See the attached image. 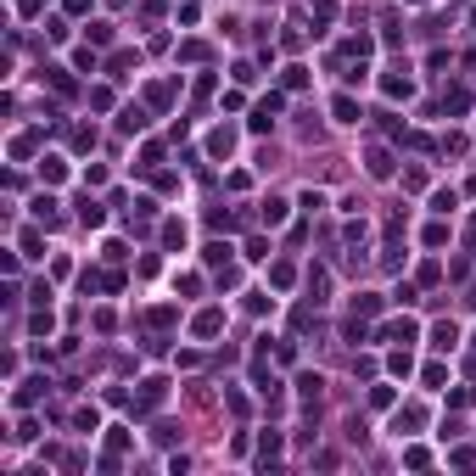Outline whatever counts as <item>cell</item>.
<instances>
[{"instance_id":"6da1fadb","label":"cell","mask_w":476,"mask_h":476,"mask_svg":"<svg viewBox=\"0 0 476 476\" xmlns=\"http://www.w3.org/2000/svg\"><path fill=\"white\" fill-rule=\"evenodd\" d=\"M280 107H286V96H275V90H269L264 101L252 107V118H247V129H252V135H269V129H275V112H280Z\"/></svg>"},{"instance_id":"7a4b0ae2","label":"cell","mask_w":476,"mask_h":476,"mask_svg":"<svg viewBox=\"0 0 476 476\" xmlns=\"http://www.w3.org/2000/svg\"><path fill=\"white\" fill-rule=\"evenodd\" d=\"M420 426H426V409H420V404H404V409L393 415V437H415Z\"/></svg>"},{"instance_id":"3957f363","label":"cell","mask_w":476,"mask_h":476,"mask_svg":"<svg viewBox=\"0 0 476 476\" xmlns=\"http://www.w3.org/2000/svg\"><path fill=\"white\" fill-rule=\"evenodd\" d=\"M381 90L393 96V101H409V96H415V79H409V68H393V73H381Z\"/></svg>"},{"instance_id":"277c9868","label":"cell","mask_w":476,"mask_h":476,"mask_svg":"<svg viewBox=\"0 0 476 476\" xmlns=\"http://www.w3.org/2000/svg\"><path fill=\"white\" fill-rule=\"evenodd\" d=\"M219 331H225V309H202V314L191 320V336H196V342H207V336H219Z\"/></svg>"},{"instance_id":"5b68a950","label":"cell","mask_w":476,"mask_h":476,"mask_svg":"<svg viewBox=\"0 0 476 476\" xmlns=\"http://www.w3.org/2000/svg\"><path fill=\"white\" fill-rule=\"evenodd\" d=\"M168 398V381L163 375H152V381H141V404H135V415H152L157 404Z\"/></svg>"},{"instance_id":"8992f818","label":"cell","mask_w":476,"mask_h":476,"mask_svg":"<svg viewBox=\"0 0 476 476\" xmlns=\"http://www.w3.org/2000/svg\"><path fill=\"white\" fill-rule=\"evenodd\" d=\"M364 174H370V180H393V152H386V146H370V152H364Z\"/></svg>"},{"instance_id":"52a82bcc","label":"cell","mask_w":476,"mask_h":476,"mask_svg":"<svg viewBox=\"0 0 476 476\" xmlns=\"http://www.w3.org/2000/svg\"><path fill=\"white\" fill-rule=\"evenodd\" d=\"M431 348H437V353H454V348H459V325H454V320H437V325H431Z\"/></svg>"},{"instance_id":"ba28073f","label":"cell","mask_w":476,"mask_h":476,"mask_svg":"<svg viewBox=\"0 0 476 476\" xmlns=\"http://www.w3.org/2000/svg\"><path fill=\"white\" fill-rule=\"evenodd\" d=\"M258 207H264V213H258V219H264L269 230H280V225H286V213H291V202H286V196H264Z\"/></svg>"},{"instance_id":"9c48e42d","label":"cell","mask_w":476,"mask_h":476,"mask_svg":"<svg viewBox=\"0 0 476 476\" xmlns=\"http://www.w3.org/2000/svg\"><path fill=\"white\" fill-rule=\"evenodd\" d=\"M375 342H404V348H409V342H415V320H386L375 331Z\"/></svg>"},{"instance_id":"30bf717a","label":"cell","mask_w":476,"mask_h":476,"mask_svg":"<svg viewBox=\"0 0 476 476\" xmlns=\"http://www.w3.org/2000/svg\"><path fill=\"white\" fill-rule=\"evenodd\" d=\"M34 219L45 225V230H56V225H62V213H56V196H51V191H39V196H34Z\"/></svg>"},{"instance_id":"8fae6325","label":"cell","mask_w":476,"mask_h":476,"mask_svg":"<svg viewBox=\"0 0 476 476\" xmlns=\"http://www.w3.org/2000/svg\"><path fill=\"white\" fill-rule=\"evenodd\" d=\"M331 118H336V123H359L364 112H359V101H353L348 90H342V96H331Z\"/></svg>"},{"instance_id":"7c38bea8","label":"cell","mask_w":476,"mask_h":476,"mask_svg":"<svg viewBox=\"0 0 476 476\" xmlns=\"http://www.w3.org/2000/svg\"><path fill=\"white\" fill-rule=\"evenodd\" d=\"M275 459H280V431H264V437H258V465L275 470Z\"/></svg>"},{"instance_id":"4fadbf2b","label":"cell","mask_w":476,"mask_h":476,"mask_svg":"<svg viewBox=\"0 0 476 476\" xmlns=\"http://www.w3.org/2000/svg\"><path fill=\"white\" fill-rule=\"evenodd\" d=\"M45 79H51V90H56L62 101H73V96H79V84H73V73H68V68H45Z\"/></svg>"},{"instance_id":"5bb4252c","label":"cell","mask_w":476,"mask_h":476,"mask_svg":"<svg viewBox=\"0 0 476 476\" xmlns=\"http://www.w3.org/2000/svg\"><path fill=\"white\" fill-rule=\"evenodd\" d=\"M443 112H470V84H448L443 90Z\"/></svg>"},{"instance_id":"9a60e30c","label":"cell","mask_w":476,"mask_h":476,"mask_svg":"<svg viewBox=\"0 0 476 476\" xmlns=\"http://www.w3.org/2000/svg\"><path fill=\"white\" fill-rule=\"evenodd\" d=\"M236 152V129H213L207 135V157H230Z\"/></svg>"},{"instance_id":"2e32d148","label":"cell","mask_w":476,"mask_h":476,"mask_svg":"<svg viewBox=\"0 0 476 476\" xmlns=\"http://www.w3.org/2000/svg\"><path fill=\"white\" fill-rule=\"evenodd\" d=\"M45 386H51L45 375H34V381H23V386H17V393H12V404H17V409H28V404H34L39 393H45Z\"/></svg>"},{"instance_id":"e0dca14e","label":"cell","mask_w":476,"mask_h":476,"mask_svg":"<svg viewBox=\"0 0 476 476\" xmlns=\"http://www.w3.org/2000/svg\"><path fill=\"white\" fill-rule=\"evenodd\" d=\"M39 180H45V185H62V180H68V163H62V157H39Z\"/></svg>"},{"instance_id":"ac0fdd59","label":"cell","mask_w":476,"mask_h":476,"mask_svg":"<svg viewBox=\"0 0 476 476\" xmlns=\"http://www.w3.org/2000/svg\"><path fill=\"white\" fill-rule=\"evenodd\" d=\"M163 247H168V252L185 247V219H163Z\"/></svg>"},{"instance_id":"d6986e66","label":"cell","mask_w":476,"mask_h":476,"mask_svg":"<svg viewBox=\"0 0 476 476\" xmlns=\"http://www.w3.org/2000/svg\"><path fill=\"white\" fill-rule=\"evenodd\" d=\"M79 219H84V225L96 230V225H107V207H101L96 196H84V202H79Z\"/></svg>"},{"instance_id":"ffe728a7","label":"cell","mask_w":476,"mask_h":476,"mask_svg":"<svg viewBox=\"0 0 476 476\" xmlns=\"http://www.w3.org/2000/svg\"><path fill=\"white\" fill-rule=\"evenodd\" d=\"M118 129H123V135H141V129H146V112H141V107H123V112H118Z\"/></svg>"},{"instance_id":"44dd1931","label":"cell","mask_w":476,"mask_h":476,"mask_svg":"<svg viewBox=\"0 0 476 476\" xmlns=\"http://www.w3.org/2000/svg\"><path fill=\"white\" fill-rule=\"evenodd\" d=\"M202 264H207V269H225V264H230V247H225V241L202 247Z\"/></svg>"},{"instance_id":"7402d4cb","label":"cell","mask_w":476,"mask_h":476,"mask_svg":"<svg viewBox=\"0 0 476 476\" xmlns=\"http://www.w3.org/2000/svg\"><path fill=\"white\" fill-rule=\"evenodd\" d=\"M320 386H325V381H320V370H302V375H297V393L309 398V404L320 398Z\"/></svg>"},{"instance_id":"603a6c76","label":"cell","mask_w":476,"mask_h":476,"mask_svg":"<svg viewBox=\"0 0 476 476\" xmlns=\"http://www.w3.org/2000/svg\"><path fill=\"white\" fill-rule=\"evenodd\" d=\"M34 146H39L34 129H28V135H12V157H17V163H28V157H34Z\"/></svg>"},{"instance_id":"cb8c5ba5","label":"cell","mask_w":476,"mask_h":476,"mask_svg":"<svg viewBox=\"0 0 476 476\" xmlns=\"http://www.w3.org/2000/svg\"><path fill=\"white\" fill-rule=\"evenodd\" d=\"M325 291H331V275H325V269H309V297H314V309L325 302Z\"/></svg>"},{"instance_id":"d4e9b609","label":"cell","mask_w":476,"mask_h":476,"mask_svg":"<svg viewBox=\"0 0 476 476\" xmlns=\"http://www.w3.org/2000/svg\"><path fill=\"white\" fill-rule=\"evenodd\" d=\"M146 101H152L157 112H168V101H174V84H146Z\"/></svg>"},{"instance_id":"484cf974","label":"cell","mask_w":476,"mask_h":476,"mask_svg":"<svg viewBox=\"0 0 476 476\" xmlns=\"http://www.w3.org/2000/svg\"><path fill=\"white\" fill-rule=\"evenodd\" d=\"M269 286H275V291H291V286H297V269H291V264H275V269H269Z\"/></svg>"},{"instance_id":"4316f807","label":"cell","mask_w":476,"mask_h":476,"mask_svg":"<svg viewBox=\"0 0 476 476\" xmlns=\"http://www.w3.org/2000/svg\"><path fill=\"white\" fill-rule=\"evenodd\" d=\"M353 314H359V320L381 314V297H375V291H359V297H353Z\"/></svg>"},{"instance_id":"83f0119b","label":"cell","mask_w":476,"mask_h":476,"mask_svg":"<svg viewBox=\"0 0 476 476\" xmlns=\"http://www.w3.org/2000/svg\"><path fill=\"white\" fill-rule=\"evenodd\" d=\"M135 62H141L135 51H118V56L107 62V73H112V79H129V68H135Z\"/></svg>"},{"instance_id":"f1b7e54d","label":"cell","mask_w":476,"mask_h":476,"mask_svg":"<svg viewBox=\"0 0 476 476\" xmlns=\"http://www.w3.org/2000/svg\"><path fill=\"white\" fill-rule=\"evenodd\" d=\"M420 381H426V386H443V381H448V364H443V359H431V364L420 370Z\"/></svg>"},{"instance_id":"f546056e","label":"cell","mask_w":476,"mask_h":476,"mask_svg":"<svg viewBox=\"0 0 476 476\" xmlns=\"http://www.w3.org/2000/svg\"><path fill=\"white\" fill-rule=\"evenodd\" d=\"M459 207V191H431V213H454Z\"/></svg>"},{"instance_id":"4dcf8cb0","label":"cell","mask_w":476,"mask_h":476,"mask_svg":"<svg viewBox=\"0 0 476 476\" xmlns=\"http://www.w3.org/2000/svg\"><path fill=\"white\" fill-rule=\"evenodd\" d=\"M39 247H45V236H39V230H23V241H17V252H23V258H39Z\"/></svg>"},{"instance_id":"1f68e13d","label":"cell","mask_w":476,"mask_h":476,"mask_svg":"<svg viewBox=\"0 0 476 476\" xmlns=\"http://www.w3.org/2000/svg\"><path fill=\"white\" fill-rule=\"evenodd\" d=\"M207 225H213V230H236L241 219H236V213H230V207H213V213H207Z\"/></svg>"},{"instance_id":"d6a6232c","label":"cell","mask_w":476,"mask_h":476,"mask_svg":"<svg viewBox=\"0 0 476 476\" xmlns=\"http://www.w3.org/2000/svg\"><path fill=\"white\" fill-rule=\"evenodd\" d=\"M404 465H409V470H426V465H431V448H415V443H409V448H404Z\"/></svg>"},{"instance_id":"836d02e7","label":"cell","mask_w":476,"mask_h":476,"mask_svg":"<svg viewBox=\"0 0 476 476\" xmlns=\"http://www.w3.org/2000/svg\"><path fill=\"white\" fill-rule=\"evenodd\" d=\"M247 258H252V264H264V258H269V241L264 236H247V247H241Z\"/></svg>"},{"instance_id":"e575fe53","label":"cell","mask_w":476,"mask_h":476,"mask_svg":"<svg viewBox=\"0 0 476 476\" xmlns=\"http://www.w3.org/2000/svg\"><path fill=\"white\" fill-rule=\"evenodd\" d=\"M73 426L84 431V437H90V431H101V415H96V409H79V415H73Z\"/></svg>"},{"instance_id":"d590c367","label":"cell","mask_w":476,"mask_h":476,"mask_svg":"<svg viewBox=\"0 0 476 476\" xmlns=\"http://www.w3.org/2000/svg\"><path fill=\"white\" fill-rule=\"evenodd\" d=\"M174 320H180V309H168V302H163V309H152V314H146V325H157V331H163V325H174Z\"/></svg>"},{"instance_id":"8d00e7d4","label":"cell","mask_w":476,"mask_h":476,"mask_svg":"<svg viewBox=\"0 0 476 476\" xmlns=\"http://www.w3.org/2000/svg\"><path fill=\"white\" fill-rule=\"evenodd\" d=\"M129 448V431L123 426H107V454H123Z\"/></svg>"},{"instance_id":"74e56055","label":"cell","mask_w":476,"mask_h":476,"mask_svg":"<svg viewBox=\"0 0 476 476\" xmlns=\"http://www.w3.org/2000/svg\"><path fill=\"white\" fill-rule=\"evenodd\" d=\"M180 62H207V45H202V39H185V45H180Z\"/></svg>"},{"instance_id":"f35d334b","label":"cell","mask_w":476,"mask_h":476,"mask_svg":"<svg viewBox=\"0 0 476 476\" xmlns=\"http://www.w3.org/2000/svg\"><path fill=\"white\" fill-rule=\"evenodd\" d=\"M157 163H163V146H157V141H146V146H141V163H135V168H157Z\"/></svg>"},{"instance_id":"ab89813d","label":"cell","mask_w":476,"mask_h":476,"mask_svg":"<svg viewBox=\"0 0 476 476\" xmlns=\"http://www.w3.org/2000/svg\"><path fill=\"white\" fill-rule=\"evenodd\" d=\"M51 325H56V320H51V314H45V302H39V314H34V320H28V331H34V336H51Z\"/></svg>"},{"instance_id":"60d3db41","label":"cell","mask_w":476,"mask_h":476,"mask_svg":"<svg viewBox=\"0 0 476 476\" xmlns=\"http://www.w3.org/2000/svg\"><path fill=\"white\" fill-rule=\"evenodd\" d=\"M386 370H393V375H409V370H415V359H409V348H404V353H393V359H386Z\"/></svg>"},{"instance_id":"b9f144b4","label":"cell","mask_w":476,"mask_h":476,"mask_svg":"<svg viewBox=\"0 0 476 476\" xmlns=\"http://www.w3.org/2000/svg\"><path fill=\"white\" fill-rule=\"evenodd\" d=\"M370 404H375V409H393V386H386V381L370 386Z\"/></svg>"},{"instance_id":"7bdbcfd3","label":"cell","mask_w":476,"mask_h":476,"mask_svg":"<svg viewBox=\"0 0 476 476\" xmlns=\"http://www.w3.org/2000/svg\"><path fill=\"white\" fill-rule=\"evenodd\" d=\"M90 45H112V23H90Z\"/></svg>"},{"instance_id":"ee69618b","label":"cell","mask_w":476,"mask_h":476,"mask_svg":"<svg viewBox=\"0 0 476 476\" xmlns=\"http://www.w3.org/2000/svg\"><path fill=\"white\" fill-rule=\"evenodd\" d=\"M297 202H302V213H320V207H325V191H302Z\"/></svg>"},{"instance_id":"f6af8a7d","label":"cell","mask_w":476,"mask_h":476,"mask_svg":"<svg viewBox=\"0 0 476 476\" xmlns=\"http://www.w3.org/2000/svg\"><path fill=\"white\" fill-rule=\"evenodd\" d=\"M420 241H426V247H443V241H448V225H426Z\"/></svg>"},{"instance_id":"bcb514c9","label":"cell","mask_w":476,"mask_h":476,"mask_svg":"<svg viewBox=\"0 0 476 476\" xmlns=\"http://www.w3.org/2000/svg\"><path fill=\"white\" fill-rule=\"evenodd\" d=\"M73 146H79V152H90V146H96V129H90V123L73 129Z\"/></svg>"},{"instance_id":"7dc6e473","label":"cell","mask_w":476,"mask_h":476,"mask_svg":"<svg viewBox=\"0 0 476 476\" xmlns=\"http://www.w3.org/2000/svg\"><path fill=\"white\" fill-rule=\"evenodd\" d=\"M309 84V68H286V90H302Z\"/></svg>"},{"instance_id":"c3c4849f","label":"cell","mask_w":476,"mask_h":476,"mask_svg":"<svg viewBox=\"0 0 476 476\" xmlns=\"http://www.w3.org/2000/svg\"><path fill=\"white\" fill-rule=\"evenodd\" d=\"M73 62H79L84 73H96V51H90V45H79V51H73Z\"/></svg>"},{"instance_id":"681fc988","label":"cell","mask_w":476,"mask_h":476,"mask_svg":"<svg viewBox=\"0 0 476 476\" xmlns=\"http://www.w3.org/2000/svg\"><path fill=\"white\" fill-rule=\"evenodd\" d=\"M314 17H320V23H331V17H336V0H314Z\"/></svg>"},{"instance_id":"f907efd6","label":"cell","mask_w":476,"mask_h":476,"mask_svg":"<svg viewBox=\"0 0 476 476\" xmlns=\"http://www.w3.org/2000/svg\"><path fill=\"white\" fill-rule=\"evenodd\" d=\"M45 6H51V0H17V12H23V17H34V12H45Z\"/></svg>"},{"instance_id":"816d5d0a","label":"cell","mask_w":476,"mask_h":476,"mask_svg":"<svg viewBox=\"0 0 476 476\" xmlns=\"http://www.w3.org/2000/svg\"><path fill=\"white\" fill-rule=\"evenodd\" d=\"M62 6H68L73 17H84V12H90V0H62Z\"/></svg>"},{"instance_id":"f5cc1de1","label":"cell","mask_w":476,"mask_h":476,"mask_svg":"<svg viewBox=\"0 0 476 476\" xmlns=\"http://www.w3.org/2000/svg\"><path fill=\"white\" fill-rule=\"evenodd\" d=\"M465 252H470V258H476V230H470V236H465Z\"/></svg>"},{"instance_id":"db71d44e","label":"cell","mask_w":476,"mask_h":476,"mask_svg":"<svg viewBox=\"0 0 476 476\" xmlns=\"http://www.w3.org/2000/svg\"><path fill=\"white\" fill-rule=\"evenodd\" d=\"M465 404H476V386H465Z\"/></svg>"},{"instance_id":"11a10c76","label":"cell","mask_w":476,"mask_h":476,"mask_svg":"<svg viewBox=\"0 0 476 476\" xmlns=\"http://www.w3.org/2000/svg\"><path fill=\"white\" fill-rule=\"evenodd\" d=\"M465 191H470V196H476V174H470V185H465Z\"/></svg>"},{"instance_id":"9f6ffc18","label":"cell","mask_w":476,"mask_h":476,"mask_svg":"<svg viewBox=\"0 0 476 476\" xmlns=\"http://www.w3.org/2000/svg\"><path fill=\"white\" fill-rule=\"evenodd\" d=\"M470 23H476V12H470Z\"/></svg>"},{"instance_id":"6f0895ef","label":"cell","mask_w":476,"mask_h":476,"mask_svg":"<svg viewBox=\"0 0 476 476\" xmlns=\"http://www.w3.org/2000/svg\"><path fill=\"white\" fill-rule=\"evenodd\" d=\"M415 6H420V0H415Z\"/></svg>"}]
</instances>
